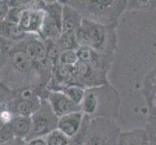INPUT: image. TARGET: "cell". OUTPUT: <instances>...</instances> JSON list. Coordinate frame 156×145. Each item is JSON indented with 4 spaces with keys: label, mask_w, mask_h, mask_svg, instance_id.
<instances>
[{
    "label": "cell",
    "mask_w": 156,
    "mask_h": 145,
    "mask_svg": "<svg viewBox=\"0 0 156 145\" xmlns=\"http://www.w3.org/2000/svg\"><path fill=\"white\" fill-rule=\"evenodd\" d=\"M117 52L115 59L117 79L130 80L133 94L141 92L146 74L156 68V10L126 11L117 25ZM142 94V93H141Z\"/></svg>",
    "instance_id": "obj_1"
},
{
    "label": "cell",
    "mask_w": 156,
    "mask_h": 145,
    "mask_svg": "<svg viewBox=\"0 0 156 145\" xmlns=\"http://www.w3.org/2000/svg\"><path fill=\"white\" fill-rule=\"evenodd\" d=\"M121 94L111 82L87 88L80 104V111L91 118L107 117L117 120L121 109Z\"/></svg>",
    "instance_id": "obj_2"
},
{
    "label": "cell",
    "mask_w": 156,
    "mask_h": 145,
    "mask_svg": "<svg viewBox=\"0 0 156 145\" xmlns=\"http://www.w3.org/2000/svg\"><path fill=\"white\" fill-rule=\"evenodd\" d=\"M117 25L102 24L83 19L75 35L80 47H88L115 59L118 47Z\"/></svg>",
    "instance_id": "obj_3"
},
{
    "label": "cell",
    "mask_w": 156,
    "mask_h": 145,
    "mask_svg": "<svg viewBox=\"0 0 156 145\" xmlns=\"http://www.w3.org/2000/svg\"><path fill=\"white\" fill-rule=\"evenodd\" d=\"M121 129L116 120L107 117L84 115L80 133L72 142L84 145H117Z\"/></svg>",
    "instance_id": "obj_4"
},
{
    "label": "cell",
    "mask_w": 156,
    "mask_h": 145,
    "mask_svg": "<svg viewBox=\"0 0 156 145\" xmlns=\"http://www.w3.org/2000/svg\"><path fill=\"white\" fill-rule=\"evenodd\" d=\"M128 0H69L79 13L89 20L102 24H118L127 11Z\"/></svg>",
    "instance_id": "obj_5"
},
{
    "label": "cell",
    "mask_w": 156,
    "mask_h": 145,
    "mask_svg": "<svg viewBox=\"0 0 156 145\" xmlns=\"http://www.w3.org/2000/svg\"><path fill=\"white\" fill-rule=\"evenodd\" d=\"M141 93L147 113L144 127L149 132L151 144H156V68L146 74L143 80Z\"/></svg>",
    "instance_id": "obj_6"
},
{
    "label": "cell",
    "mask_w": 156,
    "mask_h": 145,
    "mask_svg": "<svg viewBox=\"0 0 156 145\" xmlns=\"http://www.w3.org/2000/svg\"><path fill=\"white\" fill-rule=\"evenodd\" d=\"M71 71L76 84L85 89L110 83L109 73L96 70L83 62L79 61L76 65L71 66Z\"/></svg>",
    "instance_id": "obj_7"
},
{
    "label": "cell",
    "mask_w": 156,
    "mask_h": 145,
    "mask_svg": "<svg viewBox=\"0 0 156 145\" xmlns=\"http://www.w3.org/2000/svg\"><path fill=\"white\" fill-rule=\"evenodd\" d=\"M62 11L63 4L57 2L46 5V17L39 35L43 39L56 41L62 34Z\"/></svg>",
    "instance_id": "obj_8"
},
{
    "label": "cell",
    "mask_w": 156,
    "mask_h": 145,
    "mask_svg": "<svg viewBox=\"0 0 156 145\" xmlns=\"http://www.w3.org/2000/svg\"><path fill=\"white\" fill-rule=\"evenodd\" d=\"M58 117L53 113L48 103L41 110L32 115V130L33 137H45L48 133L57 128ZM32 137V138H33Z\"/></svg>",
    "instance_id": "obj_9"
},
{
    "label": "cell",
    "mask_w": 156,
    "mask_h": 145,
    "mask_svg": "<svg viewBox=\"0 0 156 145\" xmlns=\"http://www.w3.org/2000/svg\"><path fill=\"white\" fill-rule=\"evenodd\" d=\"M79 61L88 64L92 68L110 73L115 63V58L98 52L88 47H79L77 50Z\"/></svg>",
    "instance_id": "obj_10"
},
{
    "label": "cell",
    "mask_w": 156,
    "mask_h": 145,
    "mask_svg": "<svg viewBox=\"0 0 156 145\" xmlns=\"http://www.w3.org/2000/svg\"><path fill=\"white\" fill-rule=\"evenodd\" d=\"M48 103L58 118L75 111L80 110V106L69 98L61 90H51L48 93Z\"/></svg>",
    "instance_id": "obj_11"
},
{
    "label": "cell",
    "mask_w": 156,
    "mask_h": 145,
    "mask_svg": "<svg viewBox=\"0 0 156 145\" xmlns=\"http://www.w3.org/2000/svg\"><path fill=\"white\" fill-rule=\"evenodd\" d=\"M45 17V9H24L20 15L18 24L24 32L39 34Z\"/></svg>",
    "instance_id": "obj_12"
},
{
    "label": "cell",
    "mask_w": 156,
    "mask_h": 145,
    "mask_svg": "<svg viewBox=\"0 0 156 145\" xmlns=\"http://www.w3.org/2000/svg\"><path fill=\"white\" fill-rule=\"evenodd\" d=\"M84 120V114L82 111H75L58 118L57 129L67 135L70 138L77 136L82 129Z\"/></svg>",
    "instance_id": "obj_13"
},
{
    "label": "cell",
    "mask_w": 156,
    "mask_h": 145,
    "mask_svg": "<svg viewBox=\"0 0 156 145\" xmlns=\"http://www.w3.org/2000/svg\"><path fill=\"white\" fill-rule=\"evenodd\" d=\"M117 145H152L149 132L146 127L121 131Z\"/></svg>",
    "instance_id": "obj_14"
},
{
    "label": "cell",
    "mask_w": 156,
    "mask_h": 145,
    "mask_svg": "<svg viewBox=\"0 0 156 145\" xmlns=\"http://www.w3.org/2000/svg\"><path fill=\"white\" fill-rule=\"evenodd\" d=\"M83 20V17L74 7L67 3L63 4L62 32H76Z\"/></svg>",
    "instance_id": "obj_15"
},
{
    "label": "cell",
    "mask_w": 156,
    "mask_h": 145,
    "mask_svg": "<svg viewBox=\"0 0 156 145\" xmlns=\"http://www.w3.org/2000/svg\"><path fill=\"white\" fill-rule=\"evenodd\" d=\"M25 51L35 64L45 66L49 63L47 46L39 40H33L26 46Z\"/></svg>",
    "instance_id": "obj_16"
},
{
    "label": "cell",
    "mask_w": 156,
    "mask_h": 145,
    "mask_svg": "<svg viewBox=\"0 0 156 145\" xmlns=\"http://www.w3.org/2000/svg\"><path fill=\"white\" fill-rule=\"evenodd\" d=\"M15 133V136L18 138H23L27 136L32 130V116H20L19 115L11 122Z\"/></svg>",
    "instance_id": "obj_17"
},
{
    "label": "cell",
    "mask_w": 156,
    "mask_h": 145,
    "mask_svg": "<svg viewBox=\"0 0 156 145\" xmlns=\"http://www.w3.org/2000/svg\"><path fill=\"white\" fill-rule=\"evenodd\" d=\"M12 63L14 67L21 73H26L32 68L34 62L25 50H16L12 53Z\"/></svg>",
    "instance_id": "obj_18"
},
{
    "label": "cell",
    "mask_w": 156,
    "mask_h": 145,
    "mask_svg": "<svg viewBox=\"0 0 156 145\" xmlns=\"http://www.w3.org/2000/svg\"><path fill=\"white\" fill-rule=\"evenodd\" d=\"M55 43L61 51L77 50L80 47L75 32H62V34L55 41Z\"/></svg>",
    "instance_id": "obj_19"
},
{
    "label": "cell",
    "mask_w": 156,
    "mask_h": 145,
    "mask_svg": "<svg viewBox=\"0 0 156 145\" xmlns=\"http://www.w3.org/2000/svg\"><path fill=\"white\" fill-rule=\"evenodd\" d=\"M48 145H71L72 138L61 132L59 129H55L45 136Z\"/></svg>",
    "instance_id": "obj_20"
},
{
    "label": "cell",
    "mask_w": 156,
    "mask_h": 145,
    "mask_svg": "<svg viewBox=\"0 0 156 145\" xmlns=\"http://www.w3.org/2000/svg\"><path fill=\"white\" fill-rule=\"evenodd\" d=\"M85 90L87 89L80 86L78 84H72L65 86L61 91H63L75 104H77L80 106V104H82L85 95Z\"/></svg>",
    "instance_id": "obj_21"
},
{
    "label": "cell",
    "mask_w": 156,
    "mask_h": 145,
    "mask_svg": "<svg viewBox=\"0 0 156 145\" xmlns=\"http://www.w3.org/2000/svg\"><path fill=\"white\" fill-rule=\"evenodd\" d=\"M17 112L20 116H32L35 113V105L30 100L23 99L17 105Z\"/></svg>",
    "instance_id": "obj_22"
},
{
    "label": "cell",
    "mask_w": 156,
    "mask_h": 145,
    "mask_svg": "<svg viewBox=\"0 0 156 145\" xmlns=\"http://www.w3.org/2000/svg\"><path fill=\"white\" fill-rule=\"evenodd\" d=\"M79 62L77 50H64L60 54V64L64 66H74Z\"/></svg>",
    "instance_id": "obj_23"
},
{
    "label": "cell",
    "mask_w": 156,
    "mask_h": 145,
    "mask_svg": "<svg viewBox=\"0 0 156 145\" xmlns=\"http://www.w3.org/2000/svg\"><path fill=\"white\" fill-rule=\"evenodd\" d=\"M15 138V133L13 130L12 123H9L2 127L0 130V144L6 143Z\"/></svg>",
    "instance_id": "obj_24"
},
{
    "label": "cell",
    "mask_w": 156,
    "mask_h": 145,
    "mask_svg": "<svg viewBox=\"0 0 156 145\" xmlns=\"http://www.w3.org/2000/svg\"><path fill=\"white\" fill-rule=\"evenodd\" d=\"M6 29H7L8 35L11 37V38H14V39H19L25 34V32L20 27V25L18 23L9 22L7 24Z\"/></svg>",
    "instance_id": "obj_25"
},
{
    "label": "cell",
    "mask_w": 156,
    "mask_h": 145,
    "mask_svg": "<svg viewBox=\"0 0 156 145\" xmlns=\"http://www.w3.org/2000/svg\"><path fill=\"white\" fill-rule=\"evenodd\" d=\"M11 5L9 0H0V22L7 19L10 12Z\"/></svg>",
    "instance_id": "obj_26"
},
{
    "label": "cell",
    "mask_w": 156,
    "mask_h": 145,
    "mask_svg": "<svg viewBox=\"0 0 156 145\" xmlns=\"http://www.w3.org/2000/svg\"><path fill=\"white\" fill-rule=\"evenodd\" d=\"M25 145H48L45 137H33Z\"/></svg>",
    "instance_id": "obj_27"
},
{
    "label": "cell",
    "mask_w": 156,
    "mask_h": 145,
    "mask_svg": "<svg viewBox=\"0 0 156 145\" xmlns=\"http://www.w3.org/2000/svg\"><path fill=\"white\" fill-rule=\"evenodd\" d=\"M43 3H45L46 5H51V4H55L57 2H60L61 0H41Z\"/></svg>",
    "instance_id": "obj_28"
},
{
    "label": "cell",
    "mask_w": 156,
    "mask_h": 145,
    "mask_svg": "<svg viewBox=\"0 0 156 145\" xmlns=\"http://www.w3.org/2000/svg\"><path fill=\"white\" fill-rule=\"evenodd\" d=\"M13 142H14V138L12 139V140H10V141H8V142H6V143H3V144H0V145H14L13 144ZM20 140H19V142H18V144L17 145H20ZM25 145V144H24Z\"/></svg>",
    "instance_id": "obj_29"
},
{
    "label": "cell",
    "mask_w": 156,
    "mask_h": 145,
    "mask_svg": "<svg viewBox=\"0 0 156 145\" xmlns=\"http://www.w3.org/2000/svg\"><path fill=\"white\" fill-rule=\"evenodd\" d=\"M154 10H156V0H155V3H154Z\"/></svg>",
    "instance_id": "obj_30"
}]
</instances>
